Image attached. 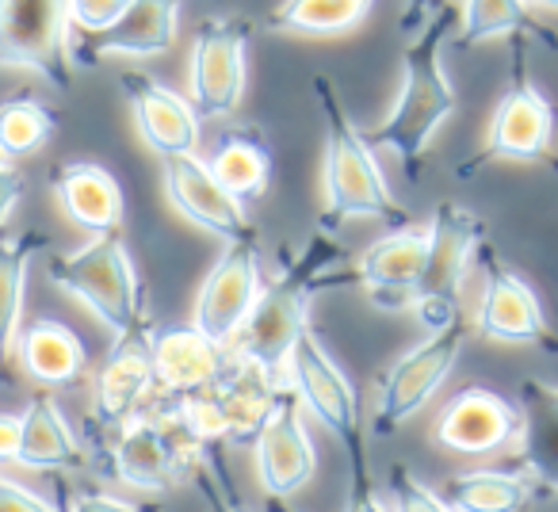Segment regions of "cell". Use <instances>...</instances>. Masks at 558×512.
<instances>
[{
    "mask_svg": "<svg viewBox=\"0 0 558 512\" xmlns=\"http://www.w3.org/2000/svg\"><path fill=\"white\" fill-rule=\"evenodd\" d=\"M16 463L32 466V471H77V466H85L77 432L70 428L65 413L58 410L50 394H35L24 417H20Z\"/></svg>",
    "mask_w": 558,
    "mask_h": 512,
    "instance_id": "obj_26",
    "label": "cell"
},
{
    "mask_svg": "<svg viewBox=\"0 0 558 512\" xmlns=\"http://www.w3.org/2000/svg\"><path fill=\"white\" fill-rule=\"evenodd\" d=\"M337 256H341V248L333 245V233L318 230L311 245L295 260H288L276 280L256 291L253 310L233 337L241 359L256 364L268 379L283 382L288 356L295 349L299 333L306 329L314 295L329 283V268H333Z\"/></svg>",
    "mask_w": 558,
    "mask_h": 512,
    "instance_id": "obj_2",
    "label": "cell"
},
{
    "mask_svg": "<svg viewBox=\"0 0 558 512\" xmlns=\"http://www.w3.org/2000/svg\"><path fill=\"white\" fill-rule=\"evenodd\" d=\"M70 509H85V512H126L134 509L131 501H123V497H108V493H81L70 501Z\"/></svg>",
    "mask_w": 558,
    "mask_h": 512,
    "instance_id": "obj_37",
    "label": "cell"
},
{
    "mask_svg": "<svg viewBox=\"0 0 558 512\" xmlns=\"http://www.w3.org/2000/svg\"><path fill=\"white\" fill-rule=\"evenodd\" d=\"M20 195H24V176H20L16 169H9V157H4V149H0V225H4V218L12 215Z\"/></svg>",
    "mask_w": 558,
    "mask_h": 512,
    "instance_id": "obj_36",
    "label": "cell"
},
{
    "mask_svg": "<svg viewBox=\"0 0 558 512\" xmlns=\"http://www.w3.org/2000/svg\"><path fill=\"white\" fill-rule=\"evenodd\" d=\"M39 248H43V233L0 230V364H9V356L16 352L27 268H32V256Z\"/></svg>",
    "mask_w": 558,
    "mask_h": 512,
    "instance_id": "obj_28",
    "label": "cell"
},
{
    "mask_svg": "<svg viewBox=\"0 0 558 512\" xmlns=\"http://www.w3.org/2000/svg\"><path fill=\"white\" fill-rule=\"evenodd\" d=\"M311 93L326 123V210L318 218V230L337 237V230L352 218H383L390 225H405V210L383 180L372 142L344 115L337 85L326 73H314Z\"/></svg>",
    "mask_w": 558,
    "mask_h": 512,
    "instance_id": "obj_3",
    "label": "cell"
},
{
    "mask_svg": "<svg viewBox=\"0 0 558 512\" xmlns=\"http://www.w3.org/2000/svg\"><path fill=\"white\" fill-rule=\"evenodd\" d=\"M482 241H486V233H482L474 210H466L456 199H444L436 207L433 225H428L425 272H421L417 303H413L425 329H444L456 318H463L459 314V291H463V280L471 272Z\"/></svg>",
    "mask_w": 558,
    "mask_h": 512,
    "instance_id": "obj_7",
    "label": "cell"
},
{
    "mask_svg": "<svg viewBox=\"0 0 558 512\" xmlns=\"http://www.w3.org/2000/svg\"><path fill=\"white\" fill-rule=\"evenodd\" d=\"M58 134V115L35 96H16L0 103V149L4 157L39 154Z\"/></svg>",
    "mask_w": 558,
    "mask_h": 512,
    "instance_id": "obj_31",
    "label": "cell"
},
{
    "mask_svg": "<svg viewBox=\"0 0 558 512\" xmlns=\"http://www.w3.org/2000/svg\"><path fill=\"white\" fill-rule=\"evenodd\" d=\"M390 489H395V497L387 501L390 509H444V497L428 493V486H421L405 466L390 471Z\"/></svg>",
    "mask_w": 558,
    "mask_h": 512,
    "instance_id": "obj_34",
    "label": "cell"
},
{
    "mask_svg": "<svg viewBox=\"0 0 558 512\" xmlns=\"http://www.w3.org/2000/svg\"><path fill=\"white\" fill-rule=\"evenodd\" d=\"M451 27H456V12L448 4H440V12H428V20L421 24V32H413L410 47L402 54V93H398L387 123L367 134L372 149H390L410 180H417L425 146L448 123L459 103L440 62L444 39H448Z\"/></svg>",
    "mask_w": 558,
    "mask_h": 512,
    "instance_id": "obj_1",
    "label": "cell"
},
{
    "mask_svg": "<svg viewBox=\"0 0 558 512\" xmlns=\"http://www.w3.org/2000/svg\"><path fill=\"white\" fill-rule=\"evenodd\" d=\"M520 432V410L505 402L494 390L471 387L456 394L440 413L436 425V443L451 448L459 455H489L517 440Z\"/></svg>",
    "mask_w": 558,
    "mask_h": 512,
    "instance_id": "obj_21",
    "label": "cell"
},
{
    "mask_svg": "<svg viewBox=\"0 0 558 512\" xmlns=\"http://www.w3.org/2000/svg\"><path fill=\"white\" fill-rule=\"evenodd\" d=\"M119 85H123V96L134 111V126H138L142 142L154 154H192L199 146V111L192 108V100H184L169 85L138 70L123 73Z\"/></svg>",
    "mask_w": 558,
    "mask_h": 512,
    "instance_id": "obj_20",
    "label": "cell"
},
{
    "mask_svg": "<svg viewBox=\"0 0 558 512\" xmlns=\"http://www.w3.org/2000/svg\"><path fill=\"white\" fill-rule=\"evenodd\" d=\"M47 509H54V501H47L35 489L20 486L16 478L0 474V512H47Z\"/></svg>",
    "mask_w": 558,
    "mask_h": 512,
    "instance_id": "obj_35",
    "label": "cell"
},
{
    "mask_svg": "<svg viewBox=\"0 0 558 512\" xmlns=\"http://www.w3.org/2000/svg\"><path fill=\"white\" fill-rule=\"evenodd\" d=\"M149 394H154V321L149 314H142L134 326L116 333V344L96 375V428H119Z\"/></svg>",
    "mask_w": 558,
    "mask_h": 512,
    "instance_id": "obj_14",
    "label": "cell"
},
{
    "mask_svg": "<svg viewBox=\"0 0 558 512\" xmlns=\"http://www.w3.org/2000/svg\"><path fill=\"white\" fill-rule=\"evenodd\" d=\"M20 451V417L0 413V463H12Z\"/></svg>",
    "mask_w": 558,
    "mask_h": 512,
    "instance_id": "obj_38",
    "label": "cell"
},
{
    "mask_svg": "<svg viewBox=\"0 0 558 512\" xmlns=\"http://www.w3.org/2000/svg\"><path fill=\"white\" fill-rule=\"evenodd\" d=\"M428 230L417 225H395L387 237H379L356 265V280L367 288L375 310L402 314L417 303V283L425 272Z\"/></svg>",
    "mask_w": 558,
    "mask_h": 512,
    "instance_id": "obj_19",
    "label": "cell"
},
{
    "mask_svg": "<svg viewBox=\"0 0 558 512\" xmlns=\"http://www.w3.org/2000/svg\"><path fill=\"white\" fill-rule=\"evenodd\" d=\"M532 478L527 474H501V471H466L456 474L444 489V509L459 512H512L527 504Z\"/></svg>",
    "mask_w": 558,
    "mask_h": 512,
    "instance_id": "obj_29",
    "label": "cell"
},
{
    "mask_svg": "<svg viewBox=\"0 0 558 512\" xmlns=\"http://www.w3.org/2000/svg\"><path fill=\"white\" fill-rule=\"evenodd\" d=\"M54 195L65 218L85 233H111L123 225V187L104 164L96 161H65L54 172Z\"/></svg>",
    "mask_w": 558,
    "mask_h": 512,
    "instance_id": "obj_24",
    "label": "cell"
},
{
    "mask_svg": "<svg viewBox=\"0 0 558 512\" xmlns=\"http://www.w3.org/2000/svg\"><path fill=\"white\" fill-rule=\"evenodd\" d=\"M482 303L474 310V329L486 341L505 344H543L547 341V318H543L539 295L524 283L505 260H497L482 241Z\"/></svg>",
    "mask_w": 558,
    "mask_h": 512,
    "instance_id": "obj_16",
    "label": "cell"
},
{
    "mask_svg": "<svg viewBox=\"0 0 558 512\" xmlns=\"http://www.w3.org/2000/svg\"><path fill=\"white\" fill-rule=\"evenodd\" d=\"M50 283L85 303L111 333H123L146 314V291H142L138 268H134L119 230L93 233V241L81 245L77 253L54 256Z\"/></svg>",
    "mask_w": 558,
    "mask_h": 512,
    "instance_id": "obj_6",
    "label": "cell"
},
{
    "mask_svg": "<svg viewBox=\"0 0 558 512\" xmlns=\"http://www.w3.org/2000/svg\"><path fill=\"white\" fill-rule=\"evenodd\" d=\"M20 364L43 387H73L88 371V352L70 326L54 318H39L16 337Z\"/></svg>",
    "mask_w": 558,
    "mask_h": 512,
    "instance_id": "obj_27",
    "label": "cell"
},
{
    "mask_svg": "<svg viewBox=\"0 0 558 512\" xmlns=\"http://www.w3.org/2000/svg\"><path fill=\"white\" fill-rule=\"evenodd\" d=\"M466 349V321L456 318L444 329H428V337L410 349L387 375L379 379V402H375V436H395L402 420L421 413L436 398V390L456 371Z\"/></svg>",
    "mask_w": 558,
    "mask_h": 512,
    "instance_id": "obj_9",
    "label": "cell"
},
{
    "mask_svg": "<svg viewBox=\"0 0 558 512\" xmlns=\"http://www.w3.org/2000/svg\"><path fill=\"white\" fill-rule=\"evenodd\" d=\"M199 459V443L177 425L157 417H126L111 448V474L134 489H169Z\"/></svg>",
    "mask_w": 558,
    "mask_h": 512,
    "instance_id": "obj_10",
    "label": "cell"
},
{
    "mask_svg": "<svg viewBox=\"0 0 558 512\" xmlns=\"http://www.w3.org/2000/svg\"><path fill=\"white\" fill-rule=\"evenodd\" d=\"M279 390H283V382L268 379L260 367L233 352L230 364L215 379L172 398L169 413L199 448H210V443L253 448Z\"/></svg>",
    "mask_w": 558,
    "mask_h": 512,
    "instance_id": "obj_4",
    "label": "cell"
},
{
    "mask_svg": "<svg viewBox=\"0 0 558 512\" xmlns=\"http://www.w3.org/2000/svg\"><path fill=\"white\" fill-rule=\"evenodd\" d=\"M379 0H283L268 16L276 32L303 35H341L360 27Z\"/></svg>",
    "mask_w": 558,
    "mask_h": 512,
    "instance_id": "obj_30",
    "label": "cell"
},
{
    "mask_svg": "<svg viewBox=\"0 0 558 512\" xmlns=\"http://www.w3.org/2000/svg\"><path fill=\"white\" fill-rule=\"evenodd\" d=\"M283 382L295 390V398L337 436V443L349 455L352 471V509H383V497L372 493V474H367V455H364V425H360V394L356 382L333 364V356L326 352V344L318 341V333H311V326L299 333L295 349L283 367Z\"/></svg>",
    "mask_w": 558,
    "mask_h": 512,
    "instance_id": "obj_5",
    "label": "cell"
},
{
    "mask_svg": "<svg viewBox=\"0 0 558 512\" xmlns=\"http://www.w3.org/2000/svg\"><path fill=\"white\" fill-rule=\"evenodd\" d=\"M131 0H70V24L77 32H104L126 12Z\"/></svg>",
    "mask_w": 558,
    "mask_h": 512,
    "instance_id": "obj_33",
    "label": "cell"
},
{
    "mask_svg": "<svg viewBox=\"0 0 558 512\" xmlns=\"http://www.w3.org/2000/svg\"><path fill=\"white\" fill-rule=\"evenodd\" d=\"M524 47H517L512 65V85L501 96L494 119H489L486 146L474 161L463 164V172L482 169L486 161H539L555 138V108L543 100V93L524 77Z\"/></svg>",
    "mask_w": 558,
    "mask_h": 512,
    "instance_id": "obj_12",
    "label": "cell"
},
{
    "mask_svg": "<svg viewBox=\"0 0 558 512\" xmlns=\"http://www.w3.org/2000/svg\"><path fill=\"white\" fill-rule=\"evenodd\" d=\"M256 291H260V248H256V233H245L230 241V248L218 256V265L203 280L199 298H195V326L210 341L230 349L253 310Z\"/></svg>",
    "mask_w": 558,
    "mask_h": 512,
    "instance_id": "obj_13",
    "label": "cell"
},
{
    "mask_svg": "<svg viewBox=\"0 0 558 512\" xmlns=\"http://www.w3.org/2000/svg\"><path fill=\"white\" fill-rule=\"evenodd\" d=\"M70 0H0V65L39 73L58 93L73 85Z\"/></svg>",
    "mask_w": 558,
    "mask_h": 512,
    "instance_id": "obj_8",
    "label": "cell"
},
{
    "mask_svg": "<svg viewBox=\"0 0 558 512\" xmlns=\"http://www.w3.org/2000/svg\"><path fill=\"white\" fill-rule=\"evenodd\" d=\"M517 455L532 486L558 497V387L543 379L520 382Z\"/></svg>",
    "mask_w": 558,
    "mask_h": 512,
    "instance_id": "obj_23",
    "label": "cell"
},
{
    "mask_svg": "<svg viewBox=\"0 0 558 512\" xmlns=\"http://www.w3.org/2000/svg\"><path fill=\"white\" fill-rule=\"evenodd\" d=\"M230 364L226 344L210 341L199 326H165L154 329V394L172 398L203 387Z\"/></svg>",
    "mask_w": 558,
    "mask_h": 512,
    "instance_id": "obj_22",
    "label": "cell"
},
{
    "mask_svg": "<svg viewBox=\"0 0 558 512\" xmlns=\"http://www.w3.org/2000/svg\"><path fill=\"white\" fill-rule=\"evenodd\" d=\"M161 180L169 203L195 222L199 230L215 233L222 241H238L245 233H256L253 218H248L245 203L238 195H230L218 176L210 172L207 161H199V154H169L161 157Z\"/></svg>",
    "mask_w": 558,
    "mask_h": 512,
    "instance_id": "obj_15",
    "label": "cell"
},
{
    "mask_svg": "<svg viewBox=\"0 0 558 512\" xmlns=\"http://www.w3.org/2000/svg\"><path fill=\"white\" fill-rule=\"evenodd\" d=\"M210 172L218 176V184L230 195H238L241 203L264 199L271 184V146L264 138V131L256 123H233L218 134L215 149H210Z\"/></svg>",
    "mask_w": 558,
    "mask_h": 512,
    "instance_id": "obj_25",
    "label": "cell"
},
{
    "mask_svg": "<svg viewBox=\"0 0 558 512\" xmlns=\"http://www.w3.org/2000/svg\"><path fill=\"white\" fill-rule=\"evenodd\" d=\"M253 451H256V474H260V486L268 497L288 501L303 486H311L314 471H318V455H314L311 436H306L303 420H299L295 390L291 394L279 390Z\"/></svg>",
    "mask_w": 558,
    "mask_h": 512,
    "instance_id": "obj_17",
    "label": "cell"
},
{
    "mask_svg": "<svg viewBox=\"0 0 558 512\" xmlns=\"http://www.w3.org/2000/svg\"><path fill=\"white\" fill-rule=\"evenodd\" d=\"M436 9V0H405V12H402V32L413 35L421 32V24L428 20V12Z\"/></svg>",
    "mask_w": 558,
    "mask_h": 512,
    "instance_id": "obj_39",
    "label": "cell"
},
{
    "mask_svg": "<svg viewBox=\"0 0 558 512\" xmlns=\"http://www.w3.org/2000/svg\"><path fill=\"white\" fill-rule=\"evenodd\" d=\"M539 27L527 16L524 0H466L463 24H459V47H482L505 35H535Z\"/></svg>",
    "mask_w": 558,
    "mask_h": 512,
    "instance_id": "obj_32",
    "label": "cell"
},
{
    "mask_svg": "<svg viewBox=\"0 0 558 512\" xmlns=\"http://www.w3.org/2000/svg\"><path fill=\"white\" fill-rule=\"evenodd\" d=\"M535 4H543V9H550V12H558V0H535Z\"/></svg>",
    "mask_w": 558,
    "mask_h": 512,
    "instance_id": "obj_40",
    "label": "cell"
},
{
    "mask_svg": "<svg viewBox=\"0 0 558 512\" xmlns=\"http://www.w3.org/2000/svg\"><path fill=\"white\" fill-rule=\"evenodd\" d=\"M184 0H131L126 12L104 32H81L70 39L73 65H96L100 58L126 54V58H157L169 54L177 42V16Z\"/></svg>",
    "mask_w": 558,
    "mask_h": 512,
    "instance_id": "obj_18",
    "label": "cell"
},
{
    "mask_svg": "<svg viewBox=\"0 0 558 512\" xmlns=\"http://www.w3.org/2000/svg\"><path fill=\"white\" fill-rule=\"evenodd\" d=\"M245 39L241 20L207 16L192 47V108L199 119H233L245 96Z\"/></svg>",
    "mask_w": 558,
    "mask_h": 512,
    "instance_id": "obj_11",
    "label": "cell"
}]
</instances>
